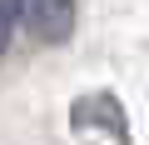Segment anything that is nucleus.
<instances>
[{
  "label": "nucleus",
  "instance_id": "1",
  "mask_svg": "<svg viewBox=\"0 0 149 145\" xmlns=\"http://www.w3.org/2000/svg\"><path fill=\"white\" fill-rule=\"evenodd\" d=\"M25 20H30L35 40L65 45L74 30V0H25Z\"/></svg>",
  "mask_w": 149,
  "mask_h": 145
},
{
  "label": "nucleus",
  "instance_id": "2",
  "mask_svg": "<svg viewBox=\"0 0 149 145\" xmlns=\"http://www.w3.org/2000/svg\"><path fill=\"white\" fill-rule=\"evenodd\" d=\"M20 20H25V0H0V55H5V45L15 40Z\"/></svg>",
  "mask_w": 149,
  "mask_h": 145
}]
</instances>
